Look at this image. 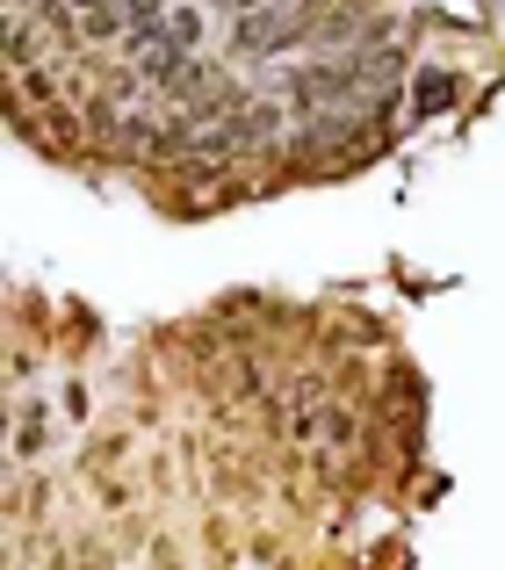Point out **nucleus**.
Listing matches in <instances>:
<instances>
[{"mask_svg": "<svg viewBox=\"0 0 505 570\" xmlns=\"http://www.w3.org/2000/svg\"><path fill=\"white\" fill-rule=\"evenodd\" d=\"M188 66H196V58H188V43H181V37H152V51H145V66H138V72H145L152 87H174Z\"/></svg>", "mask_w": 505, "mask_h": 570, "instance_id": "nucleus-2", "label": "nucleus"}, {"mask_svg": "<svg viewBox=\"0 0 505 570\" xmlns=\"http://www.w3.org/2000/svg\"><path fill=\"white\" fill-rule=\"evenodd\" d=\"M455 95H463V80H455L448 66H426L419 87H412V109H419V116H440V109H455Z\"/></svg>", "mask_w": 505, "mask_h": 570, "instance_id": "nucleus-3", "label": "nucleus"}, {"mask_svg": "<svg viewBox=\"0 0 505 570\" xmlns=\"http://www.w3.org/2000/svg\"><path fill=\"white\" fill-rule=\"evenodd\" d=\"M354 87H362V66H304V72H289V95L296 101H347Z\"/></svg>", "mask_w": 505, "mask_h": 570, "instance_id": "nucleus-1", "label": "nucleus"}, {"mask_svg": "<svg viewBox=\"0 0 505 570\" xmlns=\"http://www.w3.org/2000/svg\"><path fill=\"white\" fill-rule=\"evenodd\" d=\"M225 8H239V14H253V8H267V0H225Z\"/></svg>", "mask_w": 505, "mask_h": 570, "instance_id": "nucleus-5", "label": "nucleus"}, {"mask_svg": "<svg viewBox=\"0 0 505 570\" xmlns=\"http://www.w3.org/2000/svg\"><path fill=\"white\" fill-rule=\"evenodd\" d=\"M281 37H296V22H281V8H253L246 22H239L246 51H267V43H281Z\"/></svg>", "mask_w": 505, "mask_h": 570, "instance_id": "nucleus-4", "label": "nucleus"}]
</instances>
